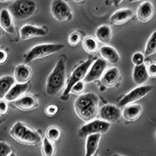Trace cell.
<instances>
[{
  "instance_id": "34",
  "label": "cell",
  "mask_w": 156,
  "mask_h": 156,
  "mask_svg": "<svg viewBox=\"0 0 156 156\" xmlns=\"http://www.w3.org/2000/svg\"><path fill=\"white\" fill-rule=\"evenodd\" d=\"M8 104L6 102V100L4 101V100L1 99L0 100V116H4L7 114L8 112Z\"/></svg>"
},
{
  "instance_id": "18",
  "label": "cell",
  "mask_w": 156,
  "mask_h": 156,
  "mask_svg": "<svg viewBox=\"0 0 156 156\" xmlns=\"http://www.w3.org/2000/svg\"><path fill=\"white\" fill-rule=\"evenodd\" d=\"M15 106L22 111H30L34 109L37 107V100L30 95H26L20 98L19 99L15 101Z\"/></svg>"
},
{
  "instance_id": "8",
  "label": "cell",
  "mask_w": 156,
  "mask_h": 156,
  "mask_svg": "<svg viewBox=\"0 0 156 156\" xmlns=\"http://www.w3.org/2000/svg\"><path fill=\"white\" fill-rule=\"evenodd\" d=\"M110 128V122L102 119H93L79 129V136L87 137L93 133H105Z\"/></svg>"
},
{
  "instance_id": "17",
  "label": "cell",
  "mask_w": 156,
  "mask_h": 156,
  "mask_svg": "<svg viewBox=\"0 0 156 156\" xmlns=\"http://www.w3.org/2000/svg\"><path fill=\"white\" fill-rule=\"evenodd\" d=\"M133 16V11L129 9H121L115 12L110 17V22L115 25H123Z\"/></svg>"
},
{
  "instance_id": "35",
  "label": "cell",
  "mask_w": 156,
  "mask_h": 156,
  "mask_svg": "<svg viewBox=\"0 0 156 156\" xmlns=\"http://www.w3.org/2000/svg\"><path fill=\"white\" fill-rule=\"evenodd\" d=\"M58 112V107L55 105H49L45 108V113L49 116H53Z\"/></svg>"
},
{
  "instance_id": "29",
  "label": "cell",
  "mask_w": 156,
  "mask_h": 156,
  "mask_svg": "<svg viewBox=\"0 0 156 156\" xmlns=\"http://www.w3.org/2000/svg\"><path fill=\"white\" fill-rule=\"evenodd\" d=\"M41 150H42V154L44 156H52L55 153V149L51 142L48 140L46 137L43 140Z\"/></svg>"
},
{
  "instance_id": "23",
  "label": "cell",
  "mask_w": 156,
  "mask_h": 156,
  "mask_svg": "<svg viewBox=\"0 0 156 156\" xmlns=\"http://www.w3.org/2000/svg\"><path fill=\"white\" fill-rule=\"evenodd\" d=\"M31 76V71L30 68L24 64L19 65L14 71V78L17 83H27Z\"/></svg>"
},
{
  "instance_id": "4",
  "label": "cell",
  "mask_w": 156,
  "mask_h": 156,
  "mask_svg": "<svg viewBox=\"0 0 156 156\" xmlns=\"http://www.w3.org/2000/svg\"><path fill=\"white\" fill-rule=\"evenodd\" d=\"M37 8V3L34 0H15L9 5V10L15 20H23L33 16Z\"/></svg>"
},
{
  "instance_id": "1",
  "label": "cell",
  "mask_w": 156,
  "mask_h": 156,
  "mask_svg": "<svg viewBox=\"0 0 156 156\" xmlns=\"http://www.w3.org/2000/svg\"><path fill=\"white\" fill-rule=\"evenodd\" d=\"M74 108L80 119L84 122H90L98 112V98L94 93L82 94L75 101Z\"/></svg>"
},
{
  "instance_id": "27",
  "label": "cell",
  "mask_w": 156,
  "mask_h": 156,
  "mask_svg": "<svg viewBox=\"0 0 156 156\" xmlns=\"http://www.w3.org/2000/svg\"><path fill=\"white\" fill-rule=\"evenodd\" d=\"M156 53V30L152 33L146 44L144 55L150 56Z\"/></svg>"
},
{
  "instance_id": "16",
  "label": "cell",
  "mask_w": 156,
  "mask_h": 156,
  "mask_svg": "<svg viewBox=\"0 0 156 156\" xmlns=\"http://www.w3.org/2000/svg\"><path fill=\"white\" fill-rule=\"evenodd\" d=\"M29 84L27 83H17L12 86L5 95V99L7 101H15L28 90Z\"/></svg>"
},
{
  "instance_id": "22",
  "label": "cell",
  "mask_w": 156,
  "mask_h": 156,
  "mask_svg": "<svg viewBox=\"0 0 156 156\" xmlns=\"http://www.w3.org/2000/svg\"><path fill=\"white\" fill-rule=\"evenodd\" d=\"M101 133H93L87 136L86 139V156H92L97 151L100 139H101Z\"/></svg>"
},
{
  "instance_id": "37",
  "label": "cell",
  "mask_w": 156,
  "mask_h": 156,
  "mask_svg": "<svg viewBox=\"0 0 156 156\" xmlns=\"http://www.w3.org/2000/svg\"><path fill=\"white\" fill-rule=\"evenodd\" d=\"M8 59V53L5 50L0 49V65H3Z\"/></svg>"
},
{
  "instance_id": "14",
  "label": "cell",
  "mask_w": 156,
  "mask_h": 156,
  "mask_svg": "<svg viewBox=\"0 0 156 156\" xmlns=\"http://www.w3.org/2000/svg\"><path fill=\"white\" fill-rule=\"evenodd\" d=\"M154 6L150 2H144L140 5L136 10V16L139 21L145 23L154 16Z\"/></svg>"
},
{
  "instance_id": "2",
  "label": "cell",
  "mask_w": 156,
  "mask_h": 156,
  "mask_svg": "<svg viewBox=\"0 0 156 156\" xmlns=\"http://www.w3.org/2000/svg\"><path fill=\"white\" fill-rule=\"evenodd\" d=\"M66 79L65 58H61L55 64L53 70L48 76L46 82V93L49 96H55L63 88Z\"/></svg>"
},
{
  "instance_id": "9",
  "label": "cell",
  "mask_w": 156,
  "mask_h": 156,
  "mask_svg": "<svg viewBox=\"0 0 156 156\" xmlns=\"http://www.w3.org/2000/svg\"><path fill=\"white\" fill-rule=\"evenodd\" d=\"M153 87L151 85H140L136 88L133 89L130 92L128 93L124 98H122L119 101V106H126L130 105L136 101H139L145 97L149 92L152 90Z\"/></svg>"
},
{
  "instance_id": "28",
  "label": "cell",
  "mask_w": 156,
  "mask_h": 156,
  "mask_svg": "<svg viewBox=\"0 0 156 156\" xmlns=\"http://www.w3.org/2000/svg\"><path fill=\"white\" fill-rule=\"evenodd\" d=\"M46 138L51 143H56L61 138L60 130L56 127H50L46 132Z\"/></svg>"
},
{
  "instance_id": "5",
  "label": "cell",
  "mask_w": 156,
  "mask_h": 156,
  "mask_svg": "<svg viewBox=\"0 0 156 156\" xmlns=\"http://www.w3.org/2000/svg\"><path fill=\"white\" fill-rule=\"evenodd\" d=\"M64 48L62 44H41L35 45L27 52L24 57L25 63H29L32 61L44 58L54 54Z\"/></svg>"
},
{
  "instance_id": "10",
  "label": "cell",
  "mask_w": 156,
  "mask_h": 156,
  "mask_svg": "<svg viewBox=\"0 0 156 156\" xmlns=\"http://www.w3.org/2000/svg\"><path fill=\"white\" fill-rule=\"evenodd\" d=\"M107 66V62L105 59L98 58L97 60L93 62L91 64L87 75L83 79V81L86 83H92L98 80L102 76Z\"/></svg>"
},
{
  "instance_id": "39",
  "label": "cell",
  "mask_w": 156,
  "mask_h": 156,
  "mask_svg": "<svg viewBox=\"0 0 156 156\" xmlns=\"http://www.w3.org/2000/svg\"><path fill=\"white\" fill-rule=\"evenodd\" d=\"M12 1H14V0H0V2H2V3H9V2H12Z\"/></svg>"
},
{
  "instance_id": "7",
  "label": "cell",
  "mask_w": 156,
  "mask_h": 156,
  "mask_svg": "<svg viewBox=\"0 0 156 156\" xmlns=\"http://www.w3.org/2000/svg\"><path fill=\"white\" fill-rule=\"evenodd\" d=\"M51 15L59 22L69 21L73 18L70 7L63 0H53L51 5Z\"/></svg>"
},
{
  "instance_id": "26",
  "label": "cell",
  "mask_w": 156,
  "mask_h": 156,
  "mask_svg": "<svg viewBox=\"0 0 156 156\" xmlns=\"http://www.w3.org/2000/svg\"><path fill=\"white\" fill-rule=\"evenodd\" d=\"M83 48L87 53L90 55H94L98 52V44L96 39L91 36L86 37L83 41Z\"/></svg>"
},
{
  "instance_id": "24",
  "label": "cell",
  "mask_w": 156,
  "mask_h": 156,
  "mask_svg": "<svg viewBox=\"0 0 156 156\" xmlns=\"http://www.w3.org/2000/svg\"><path fill=\"white\" fill-rule=\"evenodd\" d=\"M14 76H4L0 77V100L5 98L11 87L15 84Z\"/></svg>"
},
{
  "instance_id": "30",
  "label": "cell",
  "mask_w": 156,
  "mask_h": 156,
  "mask_svg": "<svg viewBox=\"0 0 156 156\" xmlns=\"http://www.w3.org/2000/svg\"><path fill=\"white\" fill-rule=\"evenodd\" d=\"M81 41V35L79 32L75 31L71 33L68 37V43L71 46H77Z\"/></svg>"
},
{
  "instance_id": "3",
  "label": "cell",
  "mask_w": 156,
  "mask_h": 156,
  "mask_svg": "<svg viewBox=\"0 0 156 156\" xmlns=\"http://www.w3.org/2000/svg\"><path fill=\"white\" fill-rule=\"evenodd\" d=\"M9 134L15 140L26 145H37L41 141V137L38 133L20 122H16L12 126Z\"/></svg>"
},
{
  "instance_id": "38",
  "label": "cell",
  "mask_w": 156,
  "mask_h": 156,
  "mask_svg": "<svg viewBox=\"0 0 156 156\" xmlns=\"http://www.w3.org/2000/svg\"><path fill=\"white\" fill-rule=\"evenodd\" d=\"M123 0H110V2L114 6H117V5H119L121 2H122Z\"/></svg>"
},
{
  "instance_id": "32",
  "label": "cell",
  "mask_w": 156,
  "mask_h": 156,
  "mask_svg": "<svg viewBox=\"0 0 156 156\" xmlns=\"http://www.w3.org/2000/svg\"><path fill=\"white\" fill-rule=\"evenodd\" d=\"M12 154V148L5 142H0V156H9Z\"/></svg>"
},
{
  "instance_id": "21",
  "label": "cell",
  "mask_w": 156,
  "mask_h": 156,
  "mask_svg": "<svg viewBox=\"0 0 156 156\" xmlns=\"http://www.w3.org/2000/svg\"><path fill=\"white\" fill-rule=\"evenodd\" d=\"M100 54L103 59L112 64H116L120 60V56L116 50L111 46L105 45L100 48Z\"/></svg>"
},
{
  "instance_id": "40",
  "label": "cell",
  "mask_w": 156,
  "mask_h": 156,
  "mask_svg": "<svg viewBox=\"0 0 156 156\" xmlns=\"http://www.w3.org/2000/svg\"><path fill=\"white\" fill-rule=\"evenodd\" d=\"M71 1H73L74 2H77V3H80V2H84L85 0H71Z\"/></svg>"
},
{
  "instance_id": "12",
  "label": "cell",
  "mask_w": 156,
  "mask_h": 156,
  "mask_svg": "<svg viewBox=\"0 0 156 156\" xmlns=\"http://www.w3.org/2000/svg\"><path fill=\"white\" fill-rule=\"evenodd\" d=\"M99 116L102 120L108 122H115L120 118L121 111L115 105H105L100 109Z\"/></svg>"
},
{
  "instance_id": "33",
  "label": "cell",
  "mask_w": 156,
  "mask_h": 156,
  "mask_svg": "<svg viewBox=\"0 0 156 156\" xmlns=\"http://www.w3.org/2000/svg\"><path fill=\"white\" fill-rule=\"evenodd\" d=\"M132 62L135 66L141 65L144 62V55L140 52H136L132 57Z\"/></svg>"
},
{
  "instance_id": "42",
  "label": "cell",
  "mask_w": 156,
  "mask_h": 156,
  "mask_svg": "<svg viewBox=\"0 0 156 156\" xmlns=\"http://www.w3.org/2000/svg\"><path fill=\"white\" fill-rule=\"evenodd\" d=\"M0 37H1V30H0Z\"/></svg>"
},
{
  "instance_id": "31",
  "label": "cell",
  "mask_w": 156,
  "mask_h": 156,
  "mask_svg": "<svg viewBox=\"0 0 156 156\" xmlns=\"http://www.w3.org/2000/svg\"><path fill=\"white\" fill-rule=\"evenodd\" d=\"M85 90V84H84V82H83L82 80L77 82L74 84V85L72 87L70 90V93L73 94H76V95H81Z\"/></svg>"
},
{
  "instance_id": "41",
  "label": "cell",
  "mask_w": 156,
  "mask_h": 156,
  "mask_svg": "<svg viewBox=\"0 0 156 156\" xmlns=\"http://www.w3.org/2000/svg\"><path fill=\"white\" fill-rule=\"evenodd\" d=\"M129 2H140V1H144V0H128Z\"/></svg>"
},
{
  "instance_id": "6",
  "label": "cell",
  "mask_w": 156,
  "mask_h": 156,
  "mask_svg": "<svg viewBox=\"0 0 156 156\" xmlns=\"http://www.w3.org/2000/svg\"><path fill=\"white\" fill-rule=\"evenodd\" d=\"M93 63L92 58H88L85 62H83L80 65L77 66L74 70L73 71V73L71 74L70 77H69V80L67 82V86H66V89L64 90L63 95L66 96L70 93V90L72 87L74 85L75 83L77 82L80 81V80H83L84 77L87 75V72H88L89 69H90L91 64Z\"/></svg>"
},
{
  "instance_id": "20",
  "label": "cell",
  "mask_w": 156,
  "mask_h": 156,
  "mask_svg": "<svg viewBox=\"0 0 156 156\" xmlns=\"http://www.w3.org/2000/svg\"><path fill=\"white\" fill-rule=\"evenodd\" d=\"M142 114V107L140 105H128L122 111V117L125 120L134 122Z\"/></svg>"
},
{
  "instance_id": "15",
  "label": "cell",
  "mask_w": 156,
  "mask_h": 156,
  "mask_svg": "<svg viewBox=\"0 0 156 156\" xmlns=\"http://www.w3.org/2000/svg\"><path fill=\"white\" fill-rule=\"evenodd\" d=\"M12 16L8 9H3L0 11V27L8 34H13L15 32Z\"/></svg>"
},
{
  "instance_id": "13",
  "label": "cell",
  "mask_w": 156,
  "mask_h": 156,
  "mask_svg": "<svg viewBox=\"0 0 156 156\" xmlns=\"http://www.w3.org/2000/svg\"><path fill=\"white\" fill-rule=\"evenodd\" d=\"M119 78H120L119 71L117 68L112 67L106 70V72L102 75L101 82L105 87H113L119 82Z\"/></svg>"
},
{
  "instance_id": "19",
  "label": "cell",
  "mask_w": 156,
  "mask_h": 156,
  "mask_svg": "<svg viewBox=\"0 0 156 156\" xmlns=\"http://www.w3.org/2000/svg\"><path fill=\"white\" fill-rule=\"evenodd\" d=\"M150 77L147 73V69L144 63L135 66L133 71V80L136 85H143Z\"/></svg>"
},
{
  "instance_id": "11",
  "label": "cell",
  "mask_w": 156,
  "mask_h": 156,
  "mask_svg": "<svg viewBox=\"0 0 156 156\" xmlns=\"http://www.w3.org/2000/svg\"><path fill=\"white\" fill-rule=\"evenodd\" d=\"M47 30L42 27H38L30 24H26L20 30V37L22 40H30L37 37L46 35Z\"/></svg>"
},
{
  "instance_id": "25",
  "label": "cell",
  "mask_w": 156,
  "mask_h": 156,
  "mask_svg": "<svg viewBox=\"0 0 156 156\" xmlns=\"http://www.w3.org/2000/svg\"><path fill=\"white\" fill-rule=\"evenodd\" d=\"M97 39L103 44H108L112 39V30L107 25H101L95 31Z\"/></svg>"
},
{
  "instance_id": "43",
  "label": "cell",
  "mask_w": 156,
  "mask_h": 156,
  "mask_svg": "<svg viewBox=\"0 0 156 156\" xmlns=\"http://www.w3.org/2000/svg\"><path fill=\"white\" fill-rule=\"evenodd\" d=\"M155 138H156V133H155Z\"/></svg>"
},
{
  "instance_id": "36",
  "label": "cell",
  "mask_w": 156,
  "mask_h": 156,
  "mask_svg": "<svg viewBox=\"0 0 156 156\" xmlns=\"http://www.w3.org/2000/svg\"><path fill=\"white\" fill-rule=\"evenodd\" d=\"M147 69L149 76L152 78H156V62L150 64Z\"/></svg>"
}]
</instances>
